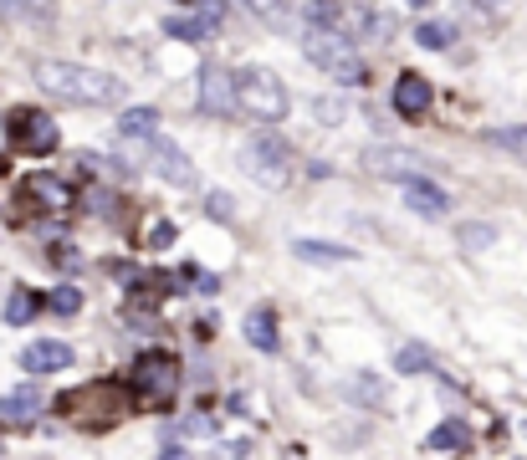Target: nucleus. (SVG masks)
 Segmentation results:
<instances>
[{"instance_id": "obj_1", "label": "nucleus", "mask_w": 527, "mask_h": 460, "mask_svg": "<svg viewBox=\"0 0 527 460\" xmlns=\"http://www.w3.org/2000/svg\"><path fill=\"white\" fill-rule=\"evenodd\" d=\"M31 77H36V87L47 92V98L72 103V108H113V103H123V92H128L113 72L87 67V62H62V57H41L31 67Z\"/></svg>"}, {"instance_id": "obj_2", "label": "nucleus", "mask_w": 527, "mask_h": 460, "mask_svg": "<svg viewBox=\"0 0 527 460\" xmlns=\"http://www.w3.org/2000/svg\"><path fill=\"white\" fill-rule=\"evenodd\" d=\"M302 57L313 62L318 72H328L338 87H364V82H369V67H364V57H359V46L348 41L343 31L313 26V31H307V41H302Z\"/></svg>"}, {"instance_id": "obj_3", "label": "nucleus", "mask_w": 527, "mask_h": 460, "mask_svg": "<svg viewBox=\"0 0 527 460\" xmlns=\"http://www.w3.org/2000/svg\"><path fill=\"white\" fill-rule=\"evenodd\" d=\"M236 77V108L246 113V118H256V123H282L287 113H292V92H287V82L277 77V72H267V67H241V72H231Z\"/></svg>"}, {"instance_id": "obj_4", "label": "nucleus", "mask_w": 527, "mask_h": 460, "mask_svg": "<svg viewBox=\"0 0 527 460\" xmlns=\"http://www.w3.org/2000/svg\"><path fill=\"white\" fill-rule=\"evenodd\" d=\"M241 169L261 184V190H282L292 179V149L282 144L277 133H256L251 144L241 149Z\"/></svg>"}, {"instance_id": "obj_5", "label": "nucleus", "mask_w": 527, "mask_h": 460, "mask_svg": "<svg viewBox=\"0 0 527 460\" xmlns=\"http://www.w3.org/2000/svg\"><path fill=\"white\" fill-rule=\"evenodd\" d=\"M134 389H139V399L144 404H169L174 399V389H180V363H174L169 353H149V358H139L134 363Z\"/></svg>"}, {"instance_id": "obj_6", "label": "nucleus", "mask_w": 527, "mask_h": 460, "mask_svg": "<svg viewBox=\"0 0 527 460\" xmlns=\"http://www.w3.org/2000/svg\"><path fill=\"white\" fill-rule=\"evenodd\" d=\"M6 133H11V144H21L26 154H52L57 149V123L47 113H36V108H16L6 118Z\"/></svg>"}, {"instance_id": "obj_7", "label": "nucleus", "mask_w": 527, "mask_h": 460, "mask_svg": "<svg viewBox=\"0 0 527 460\" xmlns=\"http://www.w3.org/2000/svg\"><path fill=\"white\" fill-rule=\"evenodd\" d=\"M144 154H149V169H154L164 184H180V190H190V184H195V164H190V154L174 144V138L154 133L149 144H144Z\"/></svg>"}, {"instance_id": "obj_8", "label": "nucleus", "mask_w": 527, "mask_h": 460, "mask_svg": "<svg viewBox=\"0 0 527 460\" xmlns=\"http://www.w3.org/2000/svg\"><path fill=\"white\" fill-rule=\"evenodd\" d=\"M195 108L210 113V118H226L236 113V77L221 67V62H205L200 67V92H195Z\"/></svg>"}, {"instance_id": "obj_9", "label": "nucleus", "mask_w": 527, "mask_h": 460, "mask_svg": "<svg viewBox=\"0 0 527 460\" xmlns=\"http://www.w3.org/2000/svg\"><path fill=\"white\" fill-rule=\"evenodd\" d=\"M369 174H384V179H405V174H420L430 159L425 154H415V149H394V144H374V149H364V159H359Z\"/></svg>"}, {"instance_id": "obj_10", "label": "nucleus", "mask_w": 527, "mask_h": 460, "mask_svg": "<svg viewBox=\"0 0 527 460\" xmlns=\"http://www.w3.org/2000/svg\"><path fill=\"white\" fill-rule=\"evenodd\" d=\"M400 195H405V205H410L420 220H441V215L451 210V195L441 190V184H430L425 174H405V179H400Z\"/></svg>"}, {"instance_id": "obj_11", "label": "nucleus", "mask_w": 527, "mask_h": 460, "mask_svg": "<svg viewBox=\"0 0 527 460\" xmlns=\"http://www.w3.org/2000/svg\"><path fill=\"white\" fill-rule=\"evenodd\" d=\"M430 103H435L430 77H420V72H400V82H394V113H400V118H425Z\"/></svg>"}, {"instance_id": "obj_12", "label": "nucleus", "mask_w": 527, "mask_h": 460, "mask_svg": "<svg viewBox=\"0 0 527 460\" xmlns=\"http://www.w3.org/2000/svg\"><path fill=\"white\" fill-rule=\"evenodd\" d=\"M21 368H31V374H62V368H72V348L57 338H36L21 353Z\"/></svg>"}, {"instance_id": "obj_13", "label": "nucleus", "mask_w": 527, "mask_h": 460, "mask_svg": "<svg viewBox=\"0 0 527 460\" xmlns=\"http://www.w3.org/2000/svg\"><path fill=\"white\" fill-rule=\"evenodd\" d=\"M21 200L26 205H41V210H72V190H67L62 179H52V174H31L21 184Z\"/></svg>"}, {"instance_id": "obj_14", "label": "nucleus", "mask_w": 527, "mask_h": 460, "mask_svg": "<svg viewBox=\"0 0 527 460\" xmlns=\"http://www.w3.org/2000/svg\"><path fill=\"white\" fill-rule=\"evenodd\" d=\"M246 343L261 348V353H277L282 333H277V312H272V307H251V312H246Z\"/></svg>"}, {"instance_id": "obj_15", "label": "nucleus", "mask_w": 527, "mask_h": 460, "mask_svg": "<svg viewBox=\"0 0 527 460\" xmlns=\"http://www.w3.org/2000/svg\"><path fill=\"white\" fill-rule=\"evenodd\" d=\"M292 256L297 261H323V266H343V261H354L359 251L354 246H333V241H292Z\"/></svg>"}, {"instance_id": "obj_16", "label": "nucleus", "mask_w": 527, "mask_h": 460, "mask_svg": "<svg viewBox=\"0 0 527 460\" xmlns=\"http://www.w3.org/2000/svg\"><path fill=\"white\" fill-rule=\"evenodd\" d=\"M0 414H6L11 425H26V420H36V414H41V394L31 384H21V389H11L6 399H0Z\"/></svg>"}, {"instance_id": "obj_17", "label": "nucleus", "mask_w": 527, "mask_h": 460, "mask_svg": "<svg viewBox=\"0 0 527 460\" xmlns=\"http://www.w3.org/2000/svg\"><path fill=\"white\" fill-rule=\"evenodd\" d=\"M57 16L52 0H0V21H36V26H47Z\"/></svg>"}, {"instance_id": "obj_18", "label": "nucleus", "mask_w": 527, "mask_h": 460, "mask_svg": "<svg viewBox=\"0 0 527 460\" xmlns=\"http://www.w3.org/2000/svg\"><path fill=\"white\" fill-rule=\"evenodd\" d=\"M487 144L502 149L507 159L527 164V123H512V128H487Z\"/></svg>"}, {"instance_id": "obj_19", "label": "nucleus", "mask_w": 527, "mask_h": 460, "mask_svg": "<svg viewBox=\"0 0 527 460\" xmlns=\"http://www.w3.org/2000/svg\"><path fill=\"white\" fill-rule=\"evenodd\" d=\"M118 133H123V138H144V144H149V138L159 133V113H154V108H123Z\"/></svg>"}, {"instance_id": "obj_20", "label": "nucleus", "mask_w": 527, "mask_h": 460, "mask_svg": "<svg viewBox=\"0 0 527 460\" xmlns=\"http://www.w3.org/2000/svg\"><path fill=\"white\" fill-rule=\"evenodd\" d=\"M210 31H215L210 16H169L164 21V36H174V41H205Z\"/></svg>"}, {"instance_id": "obj_21", "label": "nucleus", "mask_w": 527, "mask_h": 460, "mask_svg": "<svg viewBox=\"0 0 527 460\" xmlns=\"http://www.w3.org/2000/svg\"><path fill=\"white\" fill-rule=\"evenodd\" d=\"M394 368H400V374H430L435 358H430L425 343H400V348H394Z\"/></svg>"}, {"instance_id": "obj_22", "label": "nucleus", "mask_w": 527, "mask_h": 460, "mask_svg": "<svg viewBox=\"0 0 527 460\" xmlns=\"http://www.w3.org/2000/svg\"><path fill=\"white\" fill-rule=\"evenodd\" d=\"M466 445H471V430H466L461 420L435 425V430H430V440H425V450H466Z\"/></svg>"}, {"instance_id": "obj_23", "label": "nucleus", "mask_w": 527, "mask_h": 460, "mask_svg": "<svg viewBox=\"0 0 527 460\" xmlns=\"http://www.w3.org/2000/svg\"><path fill=\"white\" fill-rule=\"evenodd\" d=\"M415 41L425 46V52H446V46L456 41V26L451 21H420L415 26Z\"/></svg>"}, {"instance_id": "obj_24", "label": "nucleus", "mask_w": 527, "mask_h": 460, "mask_svg": "<svg viewBox=\"0 0 527 460\" xmlns=\"http://www.w3.org/2000/svg\"><path fill=\"white\" fill-rule=\"evenodd\" d=\"M456 241H461L466 251H487V246L497 241V225H487V220H466V225H456Z\"/></svg>"}, {"instance_id": "obj_25", "label": "nucleus", "mask_w": 527, "mask_h": 460, "mask_svg": "<svg viewBox=\"0 0 527 460\" xmlns=\"http://www.w3.org/2000/svg\"><path fill=\"white\" fill-rule=\"evenodd\" d=\"M36 307H41V302L21 287V292H11V302H6V322H11V328H26V322L36 317Z\"/></svg>"}, {"instance_id": "obj_26", "label": "nucleus", "mask_w": 527, "mask_h": 460, "mask_svg": "<svg viewBox=\"0 0 527 460\" xmlns=\"http://www.w3.org/2000/svg\"><path fill=\"white\" fill-rule=\"evenodd\" d=\"M307 21H313V26H338V0H313V6H307Z\"/></svg>"}, {"instance_id": "obj_27", "label": "nucleus", "mask_w": 527, "mask_h": 460, "mask_svg": "<svg viewBox=\"0 0 527 460\" xmlns=\"http://www.w3.org/2000/svg\"><path fill=\"white\" fill-rule=\"evenodd\" d=\"M77 307H82V292H77V287H57V292H52V312L72 317Z\"/></svg>"}, {"instance_id": "obj_28", "label": "nucleus", "mask_w": 527, "mask_h": 460, "mask_svg": "<svg viewBox=\"0 0 527 460\" xmlns=\"http://www.w3.org/2000/svg\"><path fill=\"white\" fill-rule=\"evenodd\" d=\"M210 215H215V220H231V215H236V205H231L226 190H210Z\"/></svg>"}, {"instance_id": "obj_29", "label": "nucleus", "mask_w": 527, "mask_h": 460, "mask_svg": "<svg viewBox=\"0 0 527 460\" xmlns=\"http://www.w3.org/2000/svg\"><path fill=\"white\" fill-rule=\"evenodd\" d=\"M354 394H364L369 404H384V384H379V379H369V374H364V379H354Z\"/></svg>"}, {"instance_id": "obj_30", "label": "nucleus", "mask_w": 527, "mask_h": 460, "mask_svg": "<svg viewBox=\"0 0 527 460\" xmlns=\"http://www.w3.org/2000/svg\"><path fill=\"white\" fill-rule=\"evenodd\" d=\"M159 460H190V455H185V450H180V445H169V450H164V455H159Z\"/></svg>"}, {"instance_id": "obj_31", "label": "nucleus", "mask_w": 527, "mask_h": 460, "mask_svg": "<svg viewBox=\"0 0 527 460\" xmlns=\"http://www.w3.org/2000/svg\"><path fill=\"white\" fill-rule=\"evenodd\" d=\"M405 6H425V0H405Z\"/></svg>"}, {"instance_id": "obj_32", "label": "nucleus", "mask_w": 527, "mask_h": 460, "mask_svg": "<svg viewBox=\"0 0 527 460\" xmlns=\"http://www.w3.org/2000/svg\"><path fill=\"white\" fill-rule=\"evenodd\" d=\"M476 6H481V0H476ZM487 6H502V0H487Z\"/></svg>"}]
</instances>
